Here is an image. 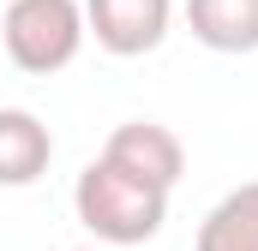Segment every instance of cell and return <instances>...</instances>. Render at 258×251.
Instances as JSON below:
<instances>
[{
  "label": "cell",
  "instance_id": "1",
  "mask_svg": "<svg viewBox=\"0 0 258 251\" xmlns=\"http://www.w3.org/2000/svg\"><path fill=\"white\" fill-rule=\"evenodd\" d=\"M72 209H78V221H84L102 245H144V239H156L162 221H168V191L144 186V180L120 174L108 156H96V162L78 174V186H72Z\"/></svg>",
  "mask_w": 258,
  "mask_h": 251
},
{
  "label": "cell",
  "instance_id": "2",
  "mask_svg": "<svg viewBox=\"0 0 258 251\" xmlns=\"http://www.w3.org/2000/svg\"><path fill=\"white\" fill-rule=\"evenodd\" d=\"M6 60L30 78H54L84 48V0H12L0 18Z\"/></svg>",
  "mask_w": 258,
  "mask_h": 251
},
{
  "label": "cell",
  "instance_id": "3",
  "mask_svg": "<svg viewBox=\"0 0 258 251\" xmlns=\"http://www.w3.org/2000/svg\"><path fill=\"white\" fill-rule=\"evenodd\" d=\"M168 24H174V0H84V36H96V48L114 60L156 54Z\"/></svg>",
  "mask_w": 258,
  "mask_h": 251
},
{
  "label": "cell",
  "instance_id": "4",
  "mask_svg": "<svg viewBox=\"0 0 258 251\" xmlns=\"http://www.w3.org/2000/svg\"><path fill=\"white\" fill-rule=\"evenodd\" d=\"M102 156H108L120 174L144 180V186H162V191H174V186H180V174H186V144H180L168 126H156V120H126V126H114L108 144H102Z\"/></svg>",
  "mask_w": 258,
  "mask_h": 251
},
{
  "label": "cell",
  "instance_id": "5",
  "mask_svg": "<svg viewBox=\"0 0 258 251\" xmlns=\"http://www.w3.org/2000/svg\"><path fill=\"white\" fill-rule=\"evenodd\" d=\"M54 162V132L36 120L30 108H0V186H36Z\"/></svg>",
  "mask_w": 258,
  "mask_h": 251
},
{
  "label": "cell",
  "instance_id": "6",
  "mask_svg": "<svg viewBox=\"0 0 258 251\" xmlns=\"http://www.w3.org/2000/svg\"><path fill=\"white\" fill-rule=\"evenodd\" d=\"M186 30L210 54H252L258 48V0H186Z\"/></svg>",
  "mask_w": 258,
  "mask_h": 251
},
{
  "label": "cell",
  "instance_id": "7",
  "mask_svg": "<svg viewBox=\"0 0 258 251\" xmlns=\"http://www.w3.org/2000/svg\"><path fill=\"white\" fill-rule=\"evenodd\" d=\"M192 251H258V180L216 197V209L204 215Z\"/></svg>",
  "mask_w": 258,
  "mask_h": 251
},
{
  "label": "cell",
  "instance_id": "8",
  "mask_svg": "<svg viewBox=\"0 0 258 251\" xmlns=\"http://www.w3.org/2000/svg\"><path fill=\"white\" fill-rule=\"evenodd\" d=\"M72 251H96V245H72Z\"/></svg>",
  "mask_w": 258,
  "mask_h": 251
}]
</instances>
